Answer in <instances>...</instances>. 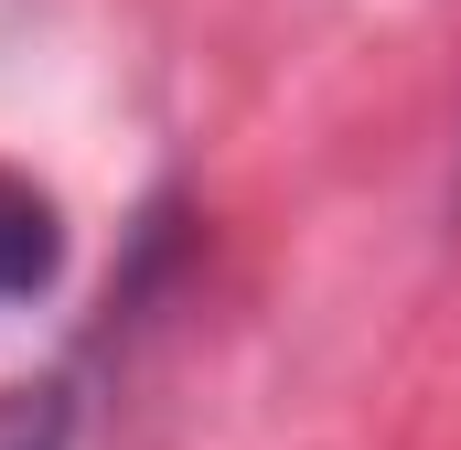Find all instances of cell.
Segmentation results:
<instances>
[{
  "label": "cell",
  "mask_w": 461,
  "mask_h": 450,
  "mask_svg": "<svg viewBox=\"0 0 461 450\" xmlns=\"http://www.w3.org/2000/svg\"><path fill=\"white\" fill-rule=\"evenodd\" d=\"M54 279H65V204H54L32 172L0 161V311L43 301Z\"/></svg>",
  "instance_id": "obj_1"
}]
</instances>
